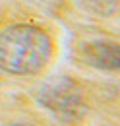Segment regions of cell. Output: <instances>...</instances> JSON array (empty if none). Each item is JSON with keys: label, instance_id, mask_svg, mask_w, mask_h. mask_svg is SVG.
Returning a JSON list of instances; mask_svg holds the SVG:
<instances>
[{"label": "cell", "instance_id": "obj_3", "mask_svg": "<svg viewBox=\"0 0 120 126\" xmlns=\"http://www.w3.org/2000/svg\"><path fill=\"white\" fill-rule=\"evenodd\" d=\"M10 126H35V124H29V122H17V124H10Z\"/></svg>", "mask_w": 120, "mask_h": 126}, {"label": "cell", "instance_id": "obj_1", "mask_svg": "<svg viewBox=\"0 0 120 126\" xmlns=\"http://www.w3.org/2000/svg\"><path fill=\"white\" fill-rule=\"evenodd\" d=\"M52 39L41 27L15 23L0 31V70L14 76L39 74L52 58Z\"/></svg>", "mask_w": 120, "mask_h": 126}, {"label": "cell", "instance_id": "obj_2", "mask_svg": "<svg viewBox=\"0 0 120 126\" xmlns=\"http://www.w3.org/2000/svg\"><path fill=\"white\" fill-rule=\"evenodd\" d=\"M79 60L105 72H120V43L95 39L79 47Z\"/></svg>", "mask_w": 120, "mask_h": 126}]
</instances>
